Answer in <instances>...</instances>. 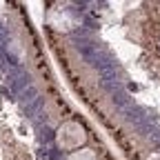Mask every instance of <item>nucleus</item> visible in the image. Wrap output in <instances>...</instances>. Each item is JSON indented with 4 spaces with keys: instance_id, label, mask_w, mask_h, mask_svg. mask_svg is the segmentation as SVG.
Wrapping results in <instances>:
<instances>
[{
    "instance_id": "nucleus-1",
    "label": "nucleus",
    "mask_w": 160,
    "mask_h": 160,
    "mask_svg": "<svg viewBox=\"0 0 160 160\" xmlns=\"http://www.w3.org/2000/svg\"><path fill=\"white\" fill-rule=\"evenodd\" d=\"M85 140H87L85 129L80 127L78 122H73V120H69V122H65V125H60V129L56 131V145H58L60 149H65V151L80 149V147L85 145Z\"/></svg>"
},
{
    "instance_id": "nucleus-2",
    "label": "nucleus",
    "mask_w": 160,
    "mask_h": 160,
    "mask_svg": "<svg viewBox=\"0 0 160 160\" xmlns=\"http://www.w3.org/2000/svg\"><path fill=\"white\" fill-rule=\"evenodd\" d=\"M67 160H96V151L93 149H80V151H73Z\"/></svg>"
}]
</instances>
